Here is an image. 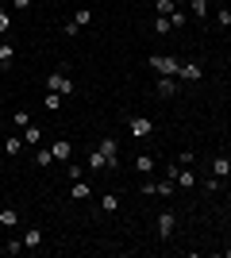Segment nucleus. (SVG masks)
Returning <instances> with one entry per match:
<instances>
[{"label":"nucleus","instance_id":"obj_23","mask_svg":"<svg viewBox=\"0 0 231 258\" xmlns=\"http://www.w3.org/2000/svg\"><path fill=\"white\" fill-rule=\"evenodd\" d=\"M154 31L158 35H170L174 27H170V16H154Z\"/></svg>","mask_w":231,"mask_h":258},{"label":"nucleus","instance_id":"obj_7","mask_svg":"<svg viewBox=\"0 0 231 258\" xmlns=\"http://www.w3.org/2000/svg\"><path fill=\"white\" fill-rule=\"evenodd\" d=\"M177 77H181V81H200V77H204V70H200L197 62H181V70H177Z\"/></svg>","mask_w":231,"mask_h":258},{"label":"nucleus","instance_id":"obj_18","mask_svg":"<svg viewBox=\"0 0 231 258\" xmlns=\"http://www.w3.org/2000/svg\"><path fill=\"white\" fill-rule=\"evenodd\" d=\"M185 23H189V16H185L181 8H174V12H170V27H174V31H181Z\"/></svg>","mask_w":231,"mask_h":258},{"label":"nucleus","instance_id":"obj_30","mask_svg":"<svg viewBox=\"0 0 231 258\" xmlns=\"http://www.w3.org/2000/svg\"><path fill=\"white\" fill-rule=\"evenodd\" d=\"M12 123H20V127H27V123H31V116H27V112H23V108H20V112L12 116Z\"/></svg>","mask_w":231,"mask_h":258},{"label":"nucleus","instance_id":"obj_25","mask_svg":"<svg viewBox=\"0 0 231 258\" xmlns=\"http://www.w3.org/2000/svg\"><path fill=\"white\" fill-rule=\"evenodd\" d=\"M73 23H81V27H89V23H93V12H89V8H77V12H73Z\"/></svg>","mask_w":231,"mask_h":258},{"label":"nucleus","instance_id":"obj_3","mask_svg":"<svg viewBox=\"0 0 231 258\" xmlns=\"http://www.w3.org/2000/svg\"><path fill=\"white\" fill-rule=\"evenodd\" d=\"M46 89H50V93H62V97H66V93H73V77L66 74V70H54V74H46Z\"/></svg>","mask_w":231,"mask_h":258},{"label":"nucleus","instance_id":"obj_19","mask_svg":"<svg viewBox=\"0 0 231 258\" xmlns=\"http://www.w3.org/2000/svg\"><path fill=\"white\" fill-rule=\"evenodd\" d=\"M43 104H46V112H58V108H62V93H50V89H46Z\"/></svg>","mask_w":231,"mask_h":258},{"label":"nucleus","instance_id":"obj_21","mask_svg":"<svg viewBox=\"0 0 231 258\" xmlns=\"http://www.w3.org/2000/svg\"><path fill=\"white\" fill-rule=\"evenodd\" d=\"M89 170H108V158H104L100 151H93L89 154Z\"/></svg>","mask_w":231,"mask_h":258},{"label":"nucleus","instance_id":"obj_9","mask_svg":"<svg viewBox=\"0 0 231 258\" xmlns=\"http://www.w3.org/2000/svg\"><path fill=\"white\" fill-rule=\"evenodd\" d=\"M154 93H158V97H174L177 93V77H158V81H154Z\"/></svg>","mask_w":231,"mask_h":258},{"label":"nucleus","instance_id":"obj_35","mask_svg":"<svg viewBox=\"0 0 231 258\" xmlns=\"http://www.w3.org/2000/svg\"><path fill=\"white\" fill-rule=\"evenodd\" d=\"M31 4H35V0H12V8H16V12H27Z\"/></svg>","mask_w":231,"mask_h":258},{"label":"nucleus","instance_id":"obj_1","mask_svg":"<svg viewBox=\"0 0 231 258\" xmlns=\"http://www.w3.org/2000/svg\"><path fill=\"white\" fill-rule=\"evenodd\" d=\"M146 66H150L158 77H177V70H181V62H177V58H170V54H150V58H146Z\"/></svg>","mask_w":231,"mask_h":258},{"label":"nucleus","instance_id":"obj_34","mask_svg":"<svg viewBox=\"0 0 231 258\" xmlns=\"http://www.w3.org/2000/svg\"><path fill=\"white\" fill-rule=\"evenodd\" d=\"M0 31H12V16L4 8H0Z\"/></svg>","mask_w":231,"mask_h":258},{"label":"nucleus","instance_id":"obj_16","mask_svg":"<svg viewBox=\"0 0 231 258\" xmlns=\"http://www.w3.org/2000/svg\"><path fill=\"white\" fill-rule=\"evenodd\" d=\"M135 170L139 173H154V158L150 154H135Z\"/></svg>","mask_w":231,"mask_h":258},{"label":"nucleus","instance_id":"obj_2","mask_svg":"<svg viewBox=\"0 0 231 258\" xmlns=\"http://www.w3.org/2000/svg\"><path fill=\"white\" fill-rule=\"evenodd\" d=\"M177 231V212H158V220H154V235H158V243H170Z\"/></svg>","mask_w":231,"mask_h":258},{"label":"nucleus","instance_id":"obj_27","mask_svg":"<svg viewBox=\"0 0 231 258\" xmlns=\"http://www.w3.org/2000/svg\"><path fill=\"white\" fill-rule=\"evenodd\" d=\"M154 8H158V16H170L177 4H174V0H154Z\"/></svg>","mask_w":231,"mask_h":258},{"label":"nucleus","instance_id":"obj_13","mask_svg":"<svg viewBox=\"0 0 231 258\" xmlns=\"http://www.w3.org/2000/svg\"><path fill=\"white\" fill-rule=\"evenodd\" d=\"M16 224H20V212H16V208H0V227H16Z\"/></svg>","mask_w":231,"mask_h":258},{"label":"nucleus","instance_id":"obj_17","mask_svg":"<svg viewBox=\"0 0 231 258\" xmlns=\"http://www.w3.org/2000/svg\"><path fill=\"white\" fill-rule=\"evenodd\" d=\"M189 12H193L197 20H208V0H189Z\"/></svg>","mask_w":231,"mask_h":258},{"label":"nucleus","instance_id":"obj_26","mask_svg":"<svg viewBox=\"0 0 231 258\" xmlns=\"http://www.w3.org/2000/svg\"><path fill=\"white\" fill-rule=\"evenodd\" d=\"M158 185V197H174V177H166V181H154Z\"/></svg>","mask_w":231,"mask_h":258},{"label":"nucleus","instance_id":"obj_12","mask_svg":"<svg viewBox=\"0 0 231 258\" xmlns=\"http://www.w3.org/2000/svg\"><path fill=\"white\" fill-rule=\"evenodd\" d=\"M35 166H39V170L54 166V151H50V147H35Z\"/></svg>","mask_w":231,"mask_h":258},{"label":"nucleus","instance_id":"obj_6","mask_svg":"<svg viewBox=\"0 0 231 258\" xmlns=\"http://www.w3.org/2000/svg\"><path fill=\"white\" fill-rule=\"evenodd\" d=\"M50 151H54V162H69V158H73V143H69V139H54Z\"/></svg>","mask_w":231,"mask_h":258},{"label":"nucleus","instance_id":"obj_32","mask_svg":"<svg viewBox=\"0 0 231 258\" xmlns=\"http://www.w3.org/2000/svg\"><path fill=\"white\" fill-rule=\"evenodd\" d=\"M62 35H69V39H73V35H81V23H73V20H69L66 27H62Z\"/></svg>","mask_w":231,"mask_h":258},{"label":"nucleus","instance_id":"obj_31","mask_svg":"<svg viewBox=\"0 0 231 258\" xmlns=\"http://www.w3.org/2000/svg\"><path fill=\"white\" fill-rule=\"evenodd\" d=\"M193 158H197V154H189V151H181V154H177L174 162H177V166H193Z\"/></svg>","mask_w":231,"mask_h":258},{"label":"nucleus","instance_id":"obj_20","mask_svg":"<svg viewBox=\"0 0 231 258\" xmlns=\"http://www.w3.org/2000/svg\"><path fill=\"white\" fill-rule=\"evenodd\" d=\"M23 151V135H12V139H4V154H20Z\"/></svg>","mask_w":231,"mask_h":258},{"label":"nucleus","instance_id":"obj_22","mask_svg":"<svg viewBox=\"0 0 231 258\" xmlns=\"http://www.w3.org/2000/svg\"><path fill=\"white\" fill-rule=\"evenodd\" d=\"M69 197H73V201H89V197H93V185H73Z\"/></svg>","mask_w":231,"mask_h":258},{"label":"nucleus","instance_id":"obj_8","mask_svg":"<svg viewBox=\"0 0 231 258\" xmlns=\"http://www.w3.org/2000/svg\"><path fill=\"white\" fill-rule=\"evenodd\" d=\"M23 247H27V250L43 247V227H27V231H23Z\"/></svg>","mask_w":231,"mask_h":258},{"label":"nucleus","instance_id":"obj_33","mask_svg":"<svg viewBox=\"0 0 231 258\" xmlns=\"http://www.w3.org/2000/svg\"><path fill=\"white\" fill-rule=\"evenodd\" d=\"M139 193H143V197H158V185L146 181V185H139Z\"/></svg>","mask_w":231,"mask_h":258},{"label":"nucleus","instance_id":"obj_11","mask_svg":"<svg viewBox=\"0 0 231 258\" xmlns=\"http://www.w3.org/2000/svg\"><path fill=\"white\" fill-rule=\"evenodd\" d=\"M227 173H231V158H223V154H216V158H212V177H220V181H223Z\"/></svg>","mask_w":231,"mask_h":258},{"label":"nucleus","instance_id":"obj_15","mask_svg":"<svg viewBox=\"0 0 231 258\" xmlns=\"http://www.w3.org/2000/svg\"><path fill=\"white\" fill-rule=\"evenodd\" d=\"M12 58H16V46H12V43H0V70H8Z\"/></svg>","mask_w":231,"mask_h":258},{"label":"nucleus","instance_id":"obj_28","mask_svg":"<svg viewBox=\"0 0 231 258\" xmlns=\"http://www.w3.org/2000/svg\"><path fill=\"white\" fill-rule=\"evenodd\" d=\"M66 173L73 177V181H81V173H85V166H77V162H66Z\"/></svg>","mask_w":231,"mask_h":258},{"label":"nucleus","instance_id":"obj_29","mask_svg":"<svg viewBox=\"0 0 231 258\" xmlns=\"http://www.w3.org/2000/svg\"><path fill=\"white\" fill-rule=\"evenodd\" d=\"M216 23H220V27H227V23H231V8H220V12H216Z\"/></svg>","mask_w":231,"mask_h":258},{"label":"nucleus","instance_id":"obj_24","mask_svg":"<svg viewBox=\"0 0 231 258\" xmlns=\"http://www.w3.org/2000/svg\"><path fill=\"white\" fill-rule=\"evenodd\" d=\"M0 250H4V254H20V250H27V247H23V239H8Z\"/></svg>","mask_w":231,"mask_h":258},{"label":"nucleus","instance_id":"obj_14","mask_svg":"<svg viewBox=\"0 0 231 258\" xmlns=\"http://www.w3.org/2000/svg\"><path fill=\"white\" fill-rule=\"evenodd\" d=\"M120 208V193H104L100 197V212H116Z\"/></svg>","mask_w":231,"mask_h":258},{"label":"nucleus","instance_id":"obj_4","mask_svg":"<svg viewBox=\"0 0 231 258\" xmlns=\"http://www.w3.org/2000/svg\"><path fill=\"white\" fill-rule=\"evenodd\" d=\"M97 151L108 158V170H120V147H116V139H112V135H100Z\"/></svg>","mask_w":231,"mask_h":258},{"label":"nucleus","instance_id":"obj_5","mask_svg":"<svg viewBox=\"0 0 231 258\" xmlns=\"http://www.w3.org/2000/svg\"><path fill=\"white\" fill-rule=\"evenodd\" d=\"M127 131H131L135 139H143V135H150V131H154V123L146 116H131V119H127Z\"/></svg>","mask_w":231,"mask_h":258},{"label":"nucleus","instance_id":"obj_10","mask_svg":"<svg viewBox=\"0 0 231 258\" xmlns=\"http://www.w3.org/2000/svg\"><path fill=\"white\" fill-rule=\"evenodd\" d=\"M39 143H43V127H39V123H27V127H23V147H39Z\"/></svg>","mask_w":231,"mask_h":258}]
</instances>
